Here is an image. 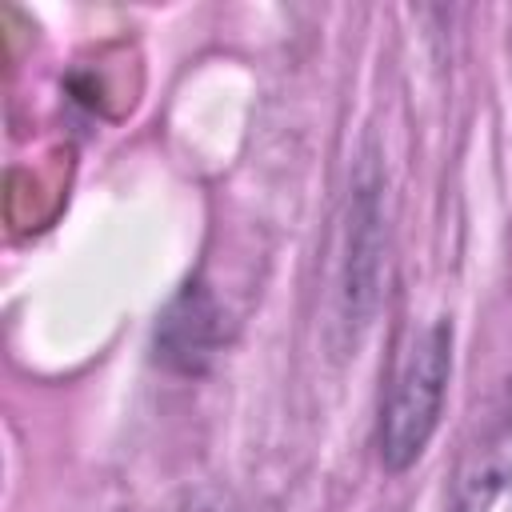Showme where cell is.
I'll return each mask as SVG.
<instances>
[{"label": "cell", "instance_id": "1", "mask_svg": "<svg viewBox=\"0 0 512 512\" xmlns=\"http://www.w3.org/2000/svg\"><path fill=\"white\" fill-rule=\"evenodd\" d=\"M448 380H452V320L436 316L400 352L380 400L376 456L388 476L408 472L424 456L444 416Z\"/></svg>", "mask_w": 512, "mask_h": 512}, {"label": "cell", "instance_id": "2", "mask_svg": "<svg viewBox=\"0 0 512 512\" xmlns=\"http://www.w3.org/2000/svg\"><path fill=\"white\" fill-rule=\"evenodd\" d=\"M380 192H384V180L372 156H364L348 188L340 264H336V324L352 344L372 324V312L380 304V276H384V196Z\"/></svg>", "mask_w": 512, "mask_h": 512}, {"label": "cell", "instance_id": "3", "mask_svg": "<svg viewBox=\"0 0 512 512\" xmlns=\"http://www.w3.org/2000/svg\"><path fill=\"white\" fill-rule=\"evenodd\" d=\"M452 512H512V376L480 404L448 480Z\"/></svg>", "mask_w": 512, "mask_h": 512}, {"label": "cell", "instance_id": "4", "mask_svg": "<svg viewBox=\"0 0 512 512\" xmlns=\"http://www.w3.org/2000/svg\"><path fill=\"white\" fill-rule=\"evenodd\" d=\"M228 344V312L204 280H184L152 328V360L184 380L204 376Z\"/></svg>", "mask_w": 512, "mask_h": 512}, {"label": "cell", "instance_id": "5", "mask_svg": "<svg viewBox=\"0 0 512 512\" xmlns=\"http://www.w3.org/2000/svg\"><path fill=\"white\" fill-rule=\"evenodd\" d=\"M180 512H236V508H232L228 492H220V488H200V492H192V500H188Z\"/></svg>", "mask_w": 512, "mask_h": 512}]
</instances>
